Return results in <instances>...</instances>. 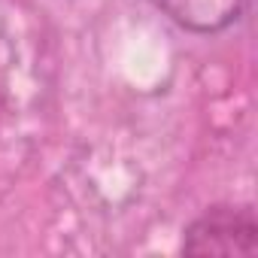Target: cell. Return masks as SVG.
<instances>
[{
	"label": "cell",
	"instance_id": "obj_1",
	"mask_svg": "<svg viewBox=\"0 0 258 258\" xmlns=\"http://www.w3.org/2000/svg\"><path fill=\"white\" fill-rule=\"evenodd\" d=\"M182 252L188 255H255L258 222L249 207H213L188 231Z\"/></svg>",
	"mask_w": 258,
	"mask_h": 258
},
{
	"label": "cell",
	"instance_id": "obj_2",
	"mask_svg": "<svg viewBox=\"0 0 258 258\" xmlns=\"http://www.w3.org/2000/svg\"><path fill=\"white\" fill-rule=\"evenodd\" d=\"M149 4L195 34H216L228 28L243 10V0H149Z\"/></svg>",
	"mask_w": 258,
	"mask_h": 258
}]
</instances>
